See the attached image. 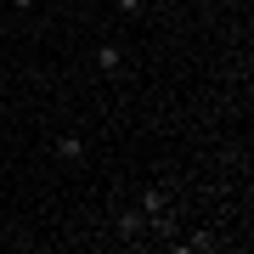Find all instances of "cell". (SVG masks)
<instances>
[{"label":"cell","mask_w":254,"mask_h":254,"mask_svg":"<svg viewBox=\"0 0 254 254\" xmlns=\"http://www.w3.org/2000/svg\"><path fill=\"white\" fill-rule=\"evenodd\" d=\"M108 226H113L119 243H141V237H147V215L130 203V209H113V215H108Z\"/></svg>","instance_id":"1"},{"label":"cell","mask_w":254,"mask_h":254,"mask_svg":"<svg viewBox=\"0 0 254 254\" xmlns=\"http://www.w3.org/2000/svg\"><path fill=\"white\" fill-rule=\"evenodd\" d=\"M96 73L102 79H119V73H125V46H119V40H102L96 46Z\"/></svg>","instance_id":"2"},{"label":"cell","mask_w":254,"mask_h":254,"mask_svg":"<svg viewBox=\"0 0 254 254\" xmlns=\"http://www.w3.org/2000/svg\"><path fill=\"white\" fill-rule=\"evenodd\" d=\"M51 153H57V164H79V158H85V141H79V136H57Z\"/></svg>","instance_id":"3"},{"label":"cell","mask_w":254,"mask_h":254,"mask_svg":"<svg viewBox=\"0 0 254 254\" xmlns=\"http://www.w3.org/2000/svg\"><path fill=\"white\" fill-rule=\"evenodd\" d=\"M175 249H181V254H209L220 243H215V232H192V237H175Z\"/></svg>","instance_id":"4"},{"label":"cell","mask_w":254,"mask_h":254,"mask_svg":"<svg viewBox=\"0 0 254 254\" xmlns=\"http://www.w3.org/2000/svg\"><path fill=\"white\" fill-rule=\"evenodd\" d=\"M113 11H119V17H141L147 0H113Z\"/></svg>","instance_id":"5"},{"label":"cell","mask_w":254,"mask_h":254,"mask_svg":"<svg viewBox=\"0 0 254 254\" xmlns=\"http://www.w3.org/2000/svg\"><path fill=\"white\" fill-rule=\"evenodd\" d=\"M11 6H17V11H34V0H11Z\"/></svg>","instance_id":"6"},{"label":"cell","mask_w":254,"mask_h":254,"mask_svg":"<svg viewBox=\"0 0 254 254\" xmlns=\"http://www.w3.org/2000/svg\"><path fill=\"white\" fill-rule=\"evenodd\" d=\"M57 6H63V11H68V6H79V0H57Z\"/></svg>","instance_id":"7"}]
</instances>
